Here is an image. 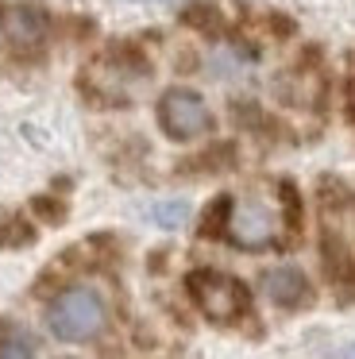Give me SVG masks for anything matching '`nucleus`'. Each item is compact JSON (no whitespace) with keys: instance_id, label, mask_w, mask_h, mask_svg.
<instances>
[{"instance_id":"f257e3e1","label":"nucleus","mask_w":355,"mask_h":359,"mask_svg":"<svg viewBox=\"0 0 355 359\" xmlns=\"http://www.w3.org/2000/svg\"><path fill=\"white\" fill-rule=\"evenodd\" d=\"M321 255L340 297H355V194L340 182L321 186Z\"/></svg>"},{"instance_id":"f03ea898","label":"nucleus","mask_w":355,"mask_h":359,"mask_svg":"<svg viewBox=\"0 0 355 359\" xmlns=\"http://www.w3.org/2000/svg\"><path fill=\"white\" fill-rule=\"evenodd\" d=\"M286 232V217L259 194L247 197H224V236L243 251H262L274 248Z\"/></svg>"},{"instance_id":"7ed1b4c3","label":"nucleus","mask_w":355,"mask_h":359,"mask_svg":"<svg viewBox=\"0 0 355 359\" xmlns=\"http://www.w3.org/2000/svg\"><path fill=\"white\" fill-rule=\"evenodd\" d=\"M105 302H100V294L93 286H69L62 290L58 297L51 302V309H46V325H51V332L58 336V340H93V336L105 328Z\"/></svg>"},{"instance_id":"20e7f679","label":"nucleus","mask_w":355,"mask_h":359,"mask_svg":"<svg viewBox=\"0 0 355 359\" xmlns=\"http://www.w3.org/2000/svg\"><path fill=\"white\" fill-rule=\"evenodd\" d=\"M189 294L197 302V309L205 313L216 325H232L247 313L251 297H247V286L239 278L224 271H193L189 274Z\"/></svg>"},{"instance_id":"39448f33","label":"nucleus","mask_w":355,"mask_h":359,"mask_svg":"<svg viewBox=\"0 0 355 359\" xmlns=\"http://www.w3.org/2000/svg\"><path fill=\"white\" fill-rule=\"evenodd\" d=\"M159 124L170 140L185 143V140H197V135H205L213 128V112L189 89H166L159 101Z\"/></svg>"},{"instance_id":"423d86ee","label":"nucleus","mask_w":355,"mask_h":359,"mask_svg":"<svg viewBox=\"0 0 355 359\" xmlns=\"http://www.w3.org/2000/svg\"><path fill=\"white\" fill-rule=\"evenodd\" d=\"M4 32H8V39H12V47L35 50L39 43L46 39V32H51V20H46V12L35 8V4H15L4 16Z\"/></svg>"},{"instance_id":"0eeeda50","label":"nucleus","mask_w":355,"mask_h":359,"mask_svg":"<svg viewBox=\"0 0 355 359\" xmlns=\"http://www.w3.org/2000/svg\"><path fill=\"white\" fill-rule=\"evenodd\" d=\"M262 290H267V297L274 305H301L309 294V282L305 274L297 271V266H274V271H267V278H262Z\"/></svg>"},{"instance_id":"6e6552de","label":"nucleus","mask_w":355,"mask_h":359,"mask_svg":"<svg viewBox=\"0 0 355 359\" xmlns=\"http://www.w3.org/2000/svg\"><path fill=\"white\" fill-rule=\"evenodd\" d=\"M35 336L27 328H4L0 332V359H35Z\"/></svg>"},{"instance_id":"1a4fd4ad","label":"nucleus","mask_w":355,"mask_h":359,"mask_svg":"<svg viewBox=\"0 0 355 359\" xmlns=\"http://www.w3.org/2000/svg\"><path fill=\"white\" fill-rule=\"evenodd\" d=\"M147 217L159 228H170V232H174V228H182L185 220H189V201H154Z\"/></svg>"},{"instance_id":"9d476101","label":"nucleus","mask_w":355,"mask_h":359,"mask_svg":"<svg viewBox=\"0 0 355 359\" xmlns=\"http://www.w3.org/2000/svg\"><path fill=\"white\" fill-rule=\"evenodd\" d=\"M147 4H166V0H147Z\"/></svg>"}]
</instances>
